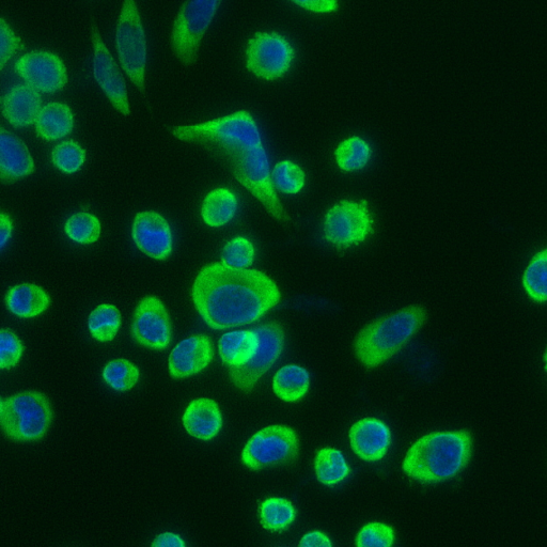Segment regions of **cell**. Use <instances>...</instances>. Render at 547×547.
I'll return each instance as SVG.
<instances>
[{
    "label": "cell",
    "mask_w": 547,
    "mask_h": 547,
    "mask_svg": "<svg viewBox=\"0 0 547 547\" xmlns=\"http://www.w3.org/2000/svg\"><path fill=\"white\" fill-rule=\"evenodd\" d=\"M261 524L271 531L287 529L295 519V509L289 500L272 497L260 505Z\"/></svg>",
    "instance_id": "29"
},
{
    "label": "cell",
    "mask_w": 547,
    "mask_h": 547,
    "mask_svg": "<svg viewBox=\"0 0 547 547\" xmlns=\"http://www.w3.org/2000/svg\"><path fill=\"white\" fill-rule=\"evenodd\" d=\"M116 44L121 66L131 81L145 91L147 40L137 5L124 2L117 24Z\"/></svg>",
    "instance_id": "7"
},
{
    "label": "cell",
    "mask_w": 547,
    "mask_h": 547,
    "mask_svg": "<svg viewBox=\"0 0 547 547\" xmlns=\"http://www.w3.org/2000/svg\"><path fill=\"white\" fill-rule=\"evenodd\" d=\"M350 441L353 451L359 458L377 462L385 457L392 444V433L383 421L365 418L357 421L351 428Z\"/></svg>",
    "instance_id": "18"
},
{
    "label": "cell",
    "mask_w": 547,
    "mask_h": 547,
    "mask_svg": "<svg viewBox=\"0 0 547 547\" xmlns=\"http://www.w3.org/2000/svg\"><path fill=\"white\" fill-rule=\"evenodd\" d=\"M373 231L374 221L367 200H342L325 217V240L338 249L365 242Z\"/></svg>",
    "instance_id": "9"
},
{
    "label": "cell",
    "mask_w": 547,
    "mask_h": 547,
    "mask_svg": "<svg viewBox=\"0 0 547 547\" xmlns=\"http://www.w3.org/2000/svg\"><path fill=\"white\" fill-rule=\"evenodd\" d=\"M310 375L298 365H288L281 368L274 377L273 388L276 396L287 402H298L308 392Z\"/></svg>",
    "instance_id": "25"
},
{
    "label": "cell",
    "mask_w": 547,
    "mask_h": 547,
    "mask_svg": "<svg viewBox=\"0 0 547 547\" xmlns=\"http://www.w3.org/2000/svg\"><path fill=\"white\" fill-rule=\"evenodd\" d=\"M52 158L62 173L74 174L84 164L86 151L74 140H66L54 148Z\"/></svg>",
    "instance_id": "35"
},
{
    "label": "cell",
    "mask_w": 547,
    "mask_h": 547,
    "mask_svg": "<svg viewBox=\"0 0 547 547\" xmlns=\"http://www.w3.org/2000/svg\"><path fill=\"white\" fill-rule=\"evenodd\" d=\"M7 309L20 318H35L50 306V298L43 288L22 284L11 288L6 295Z\"/></svg>",
    "instance_id": "22"
},
{
    "label": "cell",
    "mask_w": 547,
    "mask_h": 547,
    "mask_svg": "<svg viewBox=\"0 0 547 547\" xmlns=\"http://www.w3.org/2000/svg\"><path fill=\"white\" fill-rule=\"evenodd\" d=\"M276 189L285 194H298L305 185L303 169L291 161L278 163L272 175Z\"/></svg>",
    "instance_id": "34"
},
{
    "label": "cell",
    "mask_w": 547,
    "mask_h": 547,
    "mask_svg": "<svg viewBox=\"0 0 547 547\" xmlns=\"http://www.w3.org/2000/svg\"><path fill=\"white\" fill-rule=\"evenodd\" d=\"M280 299V291L268 275L230 268L220 262L206 265L193 286L199 315L216 331L254 323L277 306Z\"/></svg>",
    "instance_id": "1"
},
{
    "label": "cell",
    "mask_w": 547,
    "mask_h": 547,
    "mask_svg": "<svg viewBox=\"0 0 547 547\" xmlns=\"http://www.w3.org/2000/svg\"><path fill=\"white\" fill-rule=\"evenodd\" d=\"M426 320L423 307L410 306L370 323L354 340L356 357L367 368L382 365L419 332Z\"/></svg>",
    "instance_id": "3"
},
{
    "label": "cell",
    "mask_w": 547,
    "mask_h": 547,
    "mask_svg": "<svg viewBox=\"0 0 547 547\" xmlns=\"http://www.w3.org/2000/svg\"><path fill=\"white\" fill-rule=\"evenodd\" d=\"M152 547H186V545L180 536L164 533L154 540Z\"/></svg>",
    "instance_id": "42"
},
{
    "label": "cell",
    "mask_w": 547,
    "mask_h": 547,
    "mask_svg": "<svg viewBox=\"0 0 547 547\" xmlns=\"http://www.w3.org/2000/svg\"><path fill=\"white\" fill-rule=\"evenodd\" d=\"M299 437L287 426L274 425L256 433L246 444L242 461L250 470L284 464L298 457Z\"/></svg>",
    "instance_id": "10"
},
{
    "label": "cell",
    "mask_w": 547,
    "mask_h": 547,
    "mask_svg": "<svg viewBox=\"0 0 547 547\" xmlns=\"http://www.w3.org/2000/svg\"><path fill=\"white\" fill-rule=\"evenodd\" d=\"M35 162L22 140L0 130V177L3 182H13L33 174Z\"/></svg>",
    "instance_id": "20"
},
{
    "label": "cell",
    "mask_w": 547,
    "mask_h": 547,
    "mask_svg": "<svg viewBox=\"0 0 547 547\" xmlns=\"http://www.w3.org/2000/svg\"><path fill=\"white\" fill-rule=\"evenodd\" d=\"M224 158L232 174L278 221H288V214L277 197L270 173L267 152L262 145L234 148Z\"/></svg>",
    "instance_id": "6"
},
{
    "label": "cell",
    "mask_w": 547,
    "mask_h": 547,
    "mask_svg": "<svg viewBox=\"0 0 547 547\" xmlns=\"http://www.w3.org/2000/svg\"><path fill=\"white\" fill-rule=\"evenodd\" d=\"M23 80L40 92L53 93L64 89L68 73L64 61L50 51L30 52L15 62Z\"/></svg>",
    "instance_id": "15"
},
{
    "label": "cell",
    "mask_w": 547,
    "mask_h": 547,
    "mask_svg": "<svg viewBox=\"0 0 547 547\" xmlns=\"http://www.w3.org/2000/svg\"><path fill=\"white\" fill-rule=\"evenodd\" d=\"M472 448V436L466 431L434 432L421 437L406 453L403 471L421 483L443 482L464 470Z\"/></svg>",
    "instance_id": "2"
},
{
    "label": "cell",
    "mask_w": 547,
    "mask_h": 547,
    "mask_svg": "<svg viewBox=\"0 0 547 547\" xmlns=\"http://www.w3.org/2000/svg\"><path fill=\"white\" fill-rule=\"evenodd\" d=\"M220 5L218 0H195L181 7L171 33V46L184 66L195 64L201 39Z\"/></svg>",
    "instance_id": "8"
},
{
    "label": "cell",
    "mask_w": 547,
    "mask_h": 547,
    "mask_svg": "<svg viewBox=\"0 0 547 547\" xmlns=\"http://www.w3.org/2000/svg\"><path fill=\"white\" fill-rule=\"evenodd\" d=\"M66 233L78 244H93L100 238L101 224L95 215L86 212L76 213L69 218Z\"/></svg>",
    "instance_id": "32"
},
{
    "label": "cell",
    "mask_w": 547,
    "mask_h": 547,
    "mask_svg": "<svg viewBox=\"0 0 547 547\" xmlns=\"http://www.w3.org/2000/svg\"><path fill=\"white\" fill-rule=\"evenodd\" d=\"M300 547H333L330 539L321 531H312L301 540Z\"/></svg>",
    "instance_id": "40"
},
{
    "label": "cell",
    "mask_w": 547,
    "mask_h": 547,
    "mask_svg": "<svg viewBox=\"0 0 547 547\" xmlns=\"http://www.w3.org/2000/svg\"><path fill=\"white\" fill-rule=\"evenodd\" d=\"M338 166L345 171L363 169L370 160V148L361 137H351L341 143L335 153Z\"/></svg>",
    "instance_id": "31"
},
{
    "label": "cell",
    "mask_w": 547,
    "mask_h": 547,
    "mask_svg": "<svg viewBox=\"0 0 547 547\" xmlns=\"http://www.w3.org/2000/svg\"><path fill=\"white\" fill-rule=\"evenodd\" d=\"M73 130L71 108L60 102L43 106L36 122L37 135L45 140H56L69 135Z\"/></svg>",
    "instance_id": "23"
},
{
    "label": "cell",
    "mask_w": 547,
    "mask_h": 547,
    "mask_svg": "<svg viewBox=\"0 0 547 547\" xmlns=\"http://www.w3.org/2000/svg\"><path fill=\"white\" fill-rule=\"evenodd\" d=\"M12 232V222L10 217L2 213L0 214V247L4 250L8 240L11 237Z\"/></svg>",
    "instance_id": "43"
},
{
    "label": "cell",
    "mask_w": 547,
    "mask_h": 547,
    "mask_svg": "<svg viewBox=\"0 0 547 547\" xmlns=\"http://www.w3.org/2000/svg\"><path fill=\"white\" fill-rule=\"evenodd\" d=\"M91 39L95 60H93V74L100 87L105 92L109 101L124 116H130V105L128 98L127 84L120 68L108 51L97 25H92Z\"/></svg>",
    "instance_id": "14"
},
{
    "label": "cell",
    "mask_w": 547,
    "mask_h": 547,
    "mask_svg": "<svg viewBox=\"0 0 547 547\" xmlns=\"http://www.w3.org/2000/svg\"><path fill=\"white\" fill-rule=\"evenodd\" d=\"M20 48H23L21 39L13 33L4 18H0V69H4L8 60Z\"/></svg>",
    "instance_id": "39"
},
{
    "label": "cell",
    "mask_w": 547,
    "mask_h": 547,
    "mask_svg": "<svg viewBox=\"0 0 547 547\" xmlns=\"http://www.w3.org/2000/svg\"><path fill=\"white\" fill-rule=\"evenodd\" d=\"M349 466L342 453L335 448H323L316 459L318 480L325 486H336L349 475Z\"/></svg>",
    "instance_id": "28"
},
{
    "label": "cell",
    "mask_w": 547,
    "mask_h": 547,
    "mask_svg": "<svg viewBox=\"0 0 547 547\" xmlns=\"http://www.w3.org/2000/svg\"><path fill=\"white\" fill-rule=\"evenodd\" d=\"M183 425L196 439L213 440L223 427L220 406L209 398L195 399L184 413Z\"/></svg>",
    "instance_id": "21"
},
{
    "label": "cell",
    "mask_w": 547,
    "mask_h": 547,
    "mask_svg": "<svg viewBox=\"0 0 547 547\" xmlns=\"http://www.w3.org/2000/svg\"><path fill=\"white\" fill-rule=\"evenodd\" d=\"M544 361H545V369L547 370V350L544 355Z\"/></svg>",
    "instance_id": "44"
},
{
    "label": "cell",
    "mask_w": 547,
    "mask_h": 547,
    "mask_svg": "<svg viewBox=\"0 0 547 547\" xmlns=\"http://www.w3.org/2000/svg\"><path fill=\"white\" fill-rule=\"evenodd\" d=\"M254 259V245L243 237L234 238L223 249L222 261L230 268L248 269Z\"/></svg>",
    "instance_id": "36"
},
{
    "label": "cell",
    "mask_w": 547,
    "mask_h": 547,
    "mask_svg": "<svg viewBox=\"0 0 547 547\" xmlns=\"http://www.w3.org/2000/svg\"><path fill=\"white\" fill-rule=\"evenodd\" d=\"M524 287L535 302H547V249L531 260L523 278Z\"/></svg>",
    "instance_id": "30"
},
{
    "label": "cell",
    "mask_w": 547,
    "mask_h": 547,
    "mask_svg": "<svg viewBox=\"0 0 547 547\" xmlns=\"http://www.w3.org/2000/svg\"><path fill=\"white\" fill-rule=\"evenodd\" d=\"M173 133L183 142L222 156L234 148L262 145L257 124L246 111L206 123L177 127Z\"/></svg>",
    "instance_id": "4"
},
{
    "label": "cell",
    "mask_w": 547,
    "mask_h": 547,
    "mask_svg": "<svg viewBox=\"0 0 547 547\" xmlns=\"http://www.w3.org/2000/svg\"><path fill=\"white\" fill-rule=\"evenodd\" d=\"M259 339L256 353L240 367H229L230 378L242 392H252L256 384L277 361L285 346V331L277 322L255 328Z\"/></svg>",
    "instance_id": "11"
},
{
    "label": "cell",
    "mask_w": 547,
    "mask_h": 547,
    "mask_svg": "<svg viewBox=\"0 0 547 547\" xmlns=\"http://www.w3.org/2000/svg\"><path fill=\"white\" fill-rule=\"evenodd\" d=\"M247 69L264 80H276L289 69L294 50L287 39L277 33H258L249 40Z\"/></svg>",
    "instance_id": "12"
},
{
    "label": "cell",
    "mask_w": 547,
    "mask_h": 547,
    "mask_svg": "<svg viewBox=\"0 0 547 547\" xmlns=\"http://www.w3.org/2000/svg\"><path fill=\"white\" fill-rule=\"evenodd\" d=\"M294 4L299 5L307 10L315 12H332L337 9L338 3L335 0H310V2H294Z\"/></svg>",
    "instance_id": "41"
},
{
    "label": "cell",
    "mask_w": 547,
    "mask_h": 547,
    "mask_svg": "<svg viewBox=\"0 0 547 547\" xmlns=\"http://www.w3.org/2000/svg\"><path fill=\"white\" fill-rule=\"evenodd\" d=\"M103 378L117 392H128L138 382L139 370L128 359L119 358L107 364Z\"/></svg>",
    "instance_id": "33"
},
{
    "label": "cell",
    "mask_w": 547,
    "mask_h": 547,
    "mask_svg": "<svg viewBox=\"0 0 547 547\" xmlns=\"http://www.w3.org/2000/svg\"><path fill=\"white\" fill-rule=\"evenodd\" d=\"M238 210V200L228 189H216L203 201L202 217L209 226L218 228L229 223Z\"/></svg>",
    "instance_id": "26"
},
{
    "label": "cell",
    "mask_w": 547,
    "mask_h": 547,
    "mask_svg": "<svg viewBox=\"0 0 547 547\" xmlns=\"http://www.w3.org/2000/svg\"><path fill=\"white\" fill-rule=\"evenodd\" d=\"M259 339L255 331H233L222 336L220 355L224 364L229 367H240L246 364L256 353Z\"/></svg>",
    "instance_id": "24"
},
{
    "label": "cell",
    "mask_w": 547,
    "mask_h": 547,
    "mask_svg": "<svg viewBox=\"0 0 547 547\" xmlns=\"http://www.w3.org/2000/svg\"><path fill=\"white\" fill-rule=\"evenodd\" d=\"M214 345L206 335L184 339L169 356L171 378L182 380L205 370L213 361Z\"/></svg>",
    "instance_id": "17"
},
{
    "label": "cell",
    "mask_w": 547,
    "mask_h": 547,
    "mask_svg": "<svg viewBox=\"0 0 547 547\" xmlns=\"http://www.w3.org/2000/svg\"><path fill=\"white\" fill-rule=\"evenodd\" d=\"M2 108L13 127H29L37 122L42 111L41 93L28 84L14 85L2 98Z\"/></svg>",
    "instance_id": "19"
},
{
    "label": "cell",
    "mask_w": 547,
    "mask_h": 547,
    "mask_svg": "<svg viewBox=\"0 0 547 547\" xmlns=\"http://www.w3.org/2000/svg\"><path fill=\"white\" fill-rule=\"evenodd\" d=\"M132 337L139 346L151 350H166L173 339V326L163 302L156 296H146L135 309Z\"/></svg>",
    "instance_id": "13"
},
{
    "label": "cell",
    "mask_w": 547,
    "mask_h": 547,
    "mask_svg": "<svg viewBox=\"0 0 547 547\" xmlns=\"http://www.w3.org/2000/svg\"><path fill=\"white\" fill-rule=\"evenodd\" d=\"M54 418L48 397L35 390L15 394L0 402V421L9 439L36 442L48 432Z\"/></svg>",
    "instance_id": "5"
},
{
    "label": "cell",
    "mask_w": 547,
    "mask_h": 547,
    "mask_svg": "<svg viewBox=\"0 0 547 547\" xmlns=\"http://www.w3.org/2000/svg\"><path fill=\"white\" fill-rule=\"evenodd\" d=\"M122 324L119 309L112 304H102L91 312L88 326L93 338L101 342L113 341Z\"/></svg>",
    "instance_id": "27"
},
{
    "label": "cell",
    "mask_w": 547,
    "mask_h": 547,
    "mask_svg": "<svg viewBox=\"0 0 547 547\" xmlns=\"http://www.w3.org/2000/svg\"><path fill=\"white\" fill-rule=\"evenodd\" d=\"M395 540L392 527L379 523H369L357 536V547H392Z\"/></svg>",
    "instance_id": "37"
},
{
    "label": "cell",
    "mask_w": 547,
    "mask_h": 547,
    "mask_svg": "<svg viewBox=\"0 0 547 547\" xmlns=\"http://www.w3.org/2000/svg\"><path fill=\"white\" fill-rule=\"evenodd\" d=\"M133 240L147 256L163 261L173 253V234L165 218L154 211L140 212L133 224Z\"/></svg>",
    "instance_id": "16"
},
{
    "label": "cell",
    "mask_w": 547,
    "mask_h": 547,
    "mask_svg": "<svg viewBox=\"0 0 547 547\" xmlns=\"http://www.w3.org/2000/svg\"><path fill=\"white\" fill-rule=\"evenodd\" d=\"M0 350V369L6 370L19 364L24 347L17 335L8 328H3L0 333Z\"/></svg>",
    "instance_id": "38"
}]
</instances>
